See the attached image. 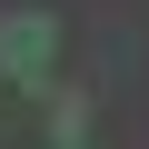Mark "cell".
Segmentation results:
<instances>
[{
	"label": "cell",
	"mask_w": 149,
	"mask_h": 149,
	"mask_svg": "<svg viewBox=\"0 0 149 149\" xmlns=\"http://www.w3.org/2000/svg\"><path fill=\"white\" fill-rule=\"evenodd\" d=\"M0 60H10L20 80H40V70H50V20H40V10H20L10 30H0Z\"/></svg>",
	"instance_id": "obj_1"
},
{
	"label": "cell",
	"mask_w": 149,
	"mask_h": 149,
	"mask_svg": "<svg viewBox=\"0 0 149 149\" xmlns=\"http://www.w3.org/2000/svg\"><path fill=\"white\" fill-rule=\"evenodd\" d=\"M0 109H10V100H0Z\"/></svg>",
	"instance_id": "obj_2"
}]
</instances>
